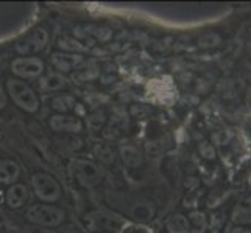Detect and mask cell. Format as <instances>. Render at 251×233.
Masks as SVG:
<instances>
[{
  "mask_svg": "<svg viewBox=\"0 0 251 233\" xmlns=\"http://www.w3.org/2000/svg\"><path fill=\"white\" fill-rule=\"evenodd\" d=\"M75 106V98L71 95H58L51 100V109H55L58 112H69Z\"/></svg>",
  "mask_w": 251,
  "mask_h": 233,
  "instance_id": "16",
  "label": "cell"
},
{
  "mask_svg": "<svg viewBox=\"0 0 251 233\" xmlns=\"http://www.w3.org/2000/svg\"><path fill=\"white\" fill-rule=\"evenodd\" d=\"M250 230H251V227H239V229H236L232 233H251Z\"/></svg>",
  "mask_w": 251,
  "mask_h": 233,
  "instance_id": "21",
  "label": "cell"
},
{
  "mask_svg": "<svg viewBox=\"0 0 251 233\" xmlns=\"http://www.w3.org/2000/svg\"><path fill=\"white\" fill-rule=\"evenodd\" d=\"M31 187L34 194L44 202H56L63 193L58 180L53 176L47 174V172H36V174H33Z\"/></svg>",
  "mask_w": 251,
  "mask_h": 233,
  "instance_id": "4",
  "label": "cell"
},
{
  "mask_svg": "<svg viewBox=\"0 0 251 233\" xmlns=\"http://www.w3.org/2000/svg\"><path fill=\"white\" fill-rule=\"evenodd\" d=\"M119 222V219L114 216V214H108L105 212H92L86 216V224L94 230H106V229H112Z\"/></svg>",
  "mask_w": 251,
  "mask_h": 233,
  "instance_id": "8",
  "label": "cell"
},
{
  "mask_svg": "<svg viewBox=\"0 0 251 233\" xmlns=\"http://www.w3.org/2000/svg\"><path fill=\"white\" fill-rule=\"evenodd\" d=\"M81 59L83 58L80 55H53L51 64L61 72H71L74 67L81 63Z\"/></svg>",
  "mask_w": 251,
  "mask_h": 233,
  "instance_id": "11",
  "label": "cell"
},
{
  "mask_svg": "<svg viewBox=\"0 0 251 233\" xmlns=\"http://www.w3.org/2000/svg\"><path fill=\"white\" fill-rule=\"evenodd\" d=\"M11 70L19 78L34 80V78H39L42 72H44V63L34 56H21L13 61Z\"/></svg>",
  "mask_w": 251,
  "mask_h": 233,
  "instance_id": "5",
  "label": "cell"
},
{
  "mask_svg": "<svg viewBox=\"0 0 251 233\" xmlns=\"http://www.w3.org/2000/svg\"><path fill=\"white\" fill-rule=\"evenodd\" d=\"M189 222H192L197 229H204L206 227V216L201 212H192L189 214Z\"/></svg>",
  "mask_w": 251,
  "mask_h": 233,
  "instance_id": "18",
  "label": "cell"
},
{
  "mask_svg": "<svg viewBox=\"0 0 251 233\" xmlns=\"http://www.w3.org/2000/svg\"><path fill=\"white\" fill-rule=\"evenodd\" d=\"M27 219L33 224H38L44 229L56 227L63 224L66 219V212L53 205L46 204H34L27 210Z\"/></svg>",
  "mask_w": 251,
  "mask_h": 233,
  "instance_id": "3",
  "label": "cell"
},
{
  "mask_svg": "<svg viewBox=\"0 0 251 233\" xmlns=\"http://www.w3.org/2000/svg\"><path fill=\"white\" fill-rule=\"evenodd\" d=\"M198 149H200L201 155L204 159H214L215 157V151L212 148V145H209L207 142H203L200 143V146H198Z\"/></svg>",
  "mask_w": 251,
  "mask_h": 233,
  "instance_id": "20",
  "label": "cell"
},
{
  "mask_svg": "<svg viewBox=\"0 0 251 233\" xmlns=\"http://www.w3.org/2000/svg\"><path fill=\"white\" fill-rule=\"evenodd\" d=\"M50 127L55 132H69V134H78L83 131V123L78 117L72 115H53L49 120Z\"/></svg>",
  "mask_w": 251,
  "mask_h": 233,
  "instance_id": "7",
  "label": "cell"
},
{
  "mask_svg": "<svg viewBox=\"0 0 251 233\" xmlns=\"http://www.w3.org/2000/svg\"><path fill=\"white\" fill-rule=\"evenodd\" d=\"M21 174V168L14 160H0V184H13Z\"/></svg>",
  "mask_w": 251,
  "mask_h": 233,
  "instance_id": "10",
  "label": "cell"
},
{
  "mask_svg": "<svg viewBox=\"0 0 251 233\" xmlns=\"http://www.w3.org/2000/svg\"><path fill=\"white\" fill-rule=\"evenodd\" d=\"M5 199H6L8 207H11V209H21V207H24L25 202L28 201V190L27 187L21 184L11 185L8 188Z\"/></svg>",
  "mask_w": 251,
  "mask_h": 233,
  "instance_id": "9",
  "label": "cell"
},
{
  "mask_svg": "<svg viewBox=\"0 0 251 233\" xmlns=\"http://www.w3.org/2000/svg\"><path fill=\"white\" fill-rule=\"evenodd\" d=\"M120 233H153L149 227H145L144 224H126L122 227Z\"/></svg>",
  "mask_w": 251,
  "mask_h": 233,
  "instance_id": "19",
  "label": "cell"
},
{
  "mask_svg": "<svg viewBox=\"0 0 251 233\" xmlns=\"http://www.w3.org/2000/svg\"><path fill=\"white\" fill-rule=\"evenodd\" d=\"M41 85H42V89H46V90H59V89L66 87L67 81H66V78H63L61 75L51 73L46 78V80L41 81Z\"/></svg>",
  "mask_w": 251,
  "mask_h": 233,
  "instance_id": "15",
  "label": "cell"
},
{
  "mask_svg": "<svg viewBox=\"0 0 251 233\" xmlns=\"http://www.w3.org/2000/svg\"><path fill=\"white\" fill-rule=\"evenodd\" d=\"M198 44H200L201 47H204V48L215 47V45L220 44V36H219V34H215V33H207V34H204L203 38H200Z\"/></svg>",
  "mask_w": 251,
  "mask_h": 233,
  "instance_id": "17",
  "label": "cell"
},
{
  "mask_svg": "<svg viewBox=\"0 0 251 233\" xmlns=\"http://www.w3.org/2000/svg\"><path fill=\"white\" fill-rule=\"evenodd\" d=\"M36 233H58V232H55V230H50V229H39Z\"/></svg>",
  "mask_w": 251,
  "mask_h": 233,
  "instance_id": "22",
  "label": "cell"
},
{
  "mask_svg": "<svg viewBox=\"0 0 251 233\" xmlns=\"http://www.w3.org/2000/svg\"><path fill=\"white\" fill-rule=\"evenodd\" d=\"M6 90L10 93L11 100L17 107H21L25 112H38L39 109V98L28 84H25L21 80H8L6 81Z\"/></svg>",
  "mask_w": 251,
  "mask_h": 233,
  "instance_id": "1",
  "label": "cell"
},
{
  "mask_svg": "<svg viewBox=\"0 0 251 233\" xmlns=\"http://www.w3.org/2000/svg\"><path fill=\"white\" fill-rule=\"evenodd\" d=\"M74 179L84 188L97 187L103 179V169L91 160L74 159L69 165Z\"/></svg>",
  "mask_w": 251,
  "mask_h": 233,
  "instance_id": "2",
  "label": "cell"
},
{
  "mask_svg": "<svg viewBox=\"0 0 251 233\" xmlns=\"http://www.w3.org/2000/svg\"><path fill=\"white\" fill-rule=\"evenodd\" d=\"M129 214H131V218H134L136 221H141V222L150 221L154 214V207L149 201H139L131 207Z\"/></svg>",
  "mask_w": 251,
  "mask_h": 233,
  "instance_id": "12",
  "label": "cell"
},
{
  "mask_svg": "<svg viewBox=\"0 0 251 233\" xmlns=\"http://www.w3.org/2000/svg\"><path fill=\"white\" fill-rule=\"evenodd\" d=\"M120 154H122V160L126 167L129 168H137L142 165L144 157H142V152L134 148V146H124L120 149Z\"/></svg>",
  "mask_w": 251,
  "mask_h": 233,
  "instance_id": "14",
  "label": "cell"
},
{
  "mask_svg": "<svg viewBox=\"0 0 251 233\" xmlns=\"http://www.w3.org/2000/svg\"><path fill=\"white\" fill-rule=\"evenodd\" d=\"M166 229L169 233H189L190 232V222L187 219V216L181 213L173 214L172 218H169Z\"/></svg>",
  "mask_w": 251,
  "mask_h": 233,
  "instance_id": "13",
  "label": "cell"
},
{
  "mask_svg": "<svg viewBox=\"0 0 251 233\" xmlns=\"http://www.w3.org/2000/svg\"><path fill=\"white\" fill-rule=\"evenodd\" d=\"M47 42H49V33L44 28H36L27 39L16 45V51L22 56L34 55L44 50Z\"/></svg>",
  "mask_w": 251,
  "mask_h": 233,
  "instance_id": "6",
  "label": "cell"
}]
</instances>
